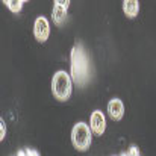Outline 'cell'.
I'll use <instances>...</instances> for the list:
<instances>
[{"label": "cell", "mask_w": 156, "mask_h": 156, "mask_svg": "<svg viewBox=\"0 0 156 156\" xmlns=\"http://www.w3.org/2000/svg\"><path fill=\"white\" fill-rule=\"evenodd\" d=\"M123 11L127 17L133 18L140 11V3L136 0H126V2H123Z\"/></svg>", "instance_id": "7"}, {"label": "cell", "mask_w": 156, "mask_h": 156, "mask_svg": "<svg viewBox=\"0 0 156 156\" xmlns=\"http://www.w3.org/2000/svg\"><path fill=\"white\" fill-rule=\"evenodd\" d=\"M65 17H67V9H64V8L55 5V8H53V21H55L58 26H61V24L65 21Z\"/></svg>", "instance_id": "8"}, {"label": "cell", "mask_w": 156, "mask_h": 156, "mask_svg": "<svg viewBox=\"0 0 156 156\" xmlns=\"http://www.w3.org/2000/svg\"><path fill=\"white\" fill-rule=\"evenodd\" d=\"M23 0H6L5 2V5L12 11V12H18V11H21V8H23Z\"/></svg>", "instance_id": "9"}, {"label": "cell", "mask_w": 156, "mask_h": 156, "mask_svg": "<svg viewBox=\"0 0 156 156\" xmlns=\"http://www.w3.org/2000/svg\"><path fill=\"white\" fill-rule=\"evenodd\" d=\"M53 96L58 100H67L71 94V77L65 71H58L53 76L52 82Z\"/></svg>", "instance_id": "2"}, {"label": "cell", "mask_w": 156, "mask_h": 156, "mask_svg": "<svg viewBox=\"0 0 156 156\" xmlns=\"http://www.w3.org/2000/svg\"><path fill=\"white\" fill-rule=\"evenodd\" d=\"M71 141L77 150H87L91 144V132L85 123H77L71 130Z\"/></svg>", "instance_id": "3"}, {"label": "cell", "mask_w": 156, "mask_h": 156, "mask_svg": "<svg viewBox=\"0 0 156 156\" xmlns=\"http://www.w3.org/2000/svg\"><path fill=\"white\" fill-rule=\"evenodd\" d=\"M34 34H35V38L40 41V43H44L47 38H49V23L44 17H38L35 20V24H34Z\"/></svg>", "instance_id": "4"}, {"label": "cell", "mask_w": 156, "mask_h": 156, "mask_svg": "<svg viewBox=\"0 0 156 156\" xmlns=\"http://www.w3.org/2000/svg\"><path fill=\"white\" fill-rule=\"evenodd\" d=\"M105 126H106V121H105L103 114L100 111H94L93 115H91V129L96 135H102L105 132Z\"/></svg>", "instance_id": "5"}, {"label": "cell", "mask_w": 156, "mask_h": 156, "mask_svg": "<svg viewBox=\"0 0 156 156\" xmlns=\"http://www.w3.org/2000/svg\"><path fill=\"white\" fill-rule=\"evenodd\" d=\"M26 153H27V156H40L37 152H35V150H27Z\"/></svg>", "instance_id": "13"}, {"label": "cell", "mask_w": 156, "mask_h": 156, "mask_svg": "<svg viewBox=\"0 0 156 156\" xmlns=\"http://www.w3.org/2000/svg\"><path fill=\"white\" fill-rule=\"evenodd\" d=\"M108 112L111 115L112 120H120L124 114V106L123 102L118 100V99H112L109 103H108Z\"/></svg>", "instance_id": "6"}, {"label": "cell", "mask_w": 156, "mask_h": 156, "mask_svg": "<svg viewBox=\"0 0 156 156\" xmlns=\"http://www.w3.org/2000/svg\"><path fill=\"white\" fill-rule=\"evenodd\" d=\"M127 156H140V153H138V149H136L135 146H132V147L129 149V152H127Z\"/></svg>", "instance_id": "10"}, {"label": "cell", "mask_w": 156, "mask_h": 156, "mask_svg": "<svg viewBox=\"0 0 156 156\" xmlns=\"http://www.w3.org/2000/svg\"><path fill=\"white\" fill-rule=\"evenodd\" d=\"M17 156H27V153H26V152H18Z\"/></svg>", "instance_id": "14"}, {"label": "cell", "mask_w": 156, "mask_h": 156, "mask_svg": "<svg viewBox=\"0 0 156 156\" xmlns=\"http://www.w3.org/2000/svg\"><path fill=\"white\" fill-rule=\"evenodd\" d=\"M0 138L2 140L5 138V123H3V120H2V133H0Z\"/></svg>", "instance_id": "12"}, {"label": "cell", "mask_w": 156, "mask_h": 156, "mask_svg": "<svg viewBox=\"0 0 156 156\" xmlns=\"http://www.w3.org/2000/svg\"><path fill=\"white\" fill-rule=\"evenodd\" d=\"M88 74H90L88 58L83 50V46L79 43L71 50V77H73L76 85L83 87L90 79Z\"/></svg>", "instance_id": "1"}, {"label": "cell", "mask_w": 156, "mask_h": 156, "mask_svg": "<svg viewBox=\"0 0 156 156\" xmlns=\"http://www.w3.org/2000/svg\"><path fill=\"white\" fill-rule=\"evenodd\" d=\"M55 5H58V6H61V8H64V9H67V8H68V5H70V2H68V0H65V2H61V0H56V2H55Z\"/></svg>", "instance_id": "11"}]
</instances>
